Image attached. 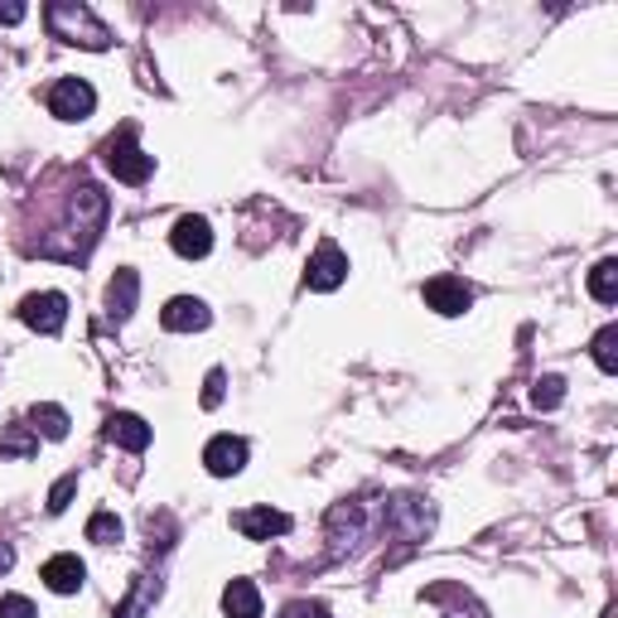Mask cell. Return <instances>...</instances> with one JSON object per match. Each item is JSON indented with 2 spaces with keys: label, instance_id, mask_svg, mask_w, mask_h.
Wrapping results in <instances>:
<instances>
[{
  "label": "cell",
  "instance_id": "20",
  "mask_svg": "<svg viewBox=\"0 0 618 618\" xmlns=\"http://www.w3.org/2000/svg\"><path fill=\"white\" fill-rule=\"evenodd\" d=\"M88 541H97V547H112V541H121V517L116 513H92L88 517Z\"/></svg>",
  "mask_w": 618,
  "mask_h": 618
},
{
  "label": "cell",
  "instance_id": "11",
  "mask_svg": "<svg viewBox=\"0 0 618 618\" xmlns=\"http://www.w3.org/2000/svg\"><path fill=\"white\" fill-rule=\"evenodd\" d=\"M40 580L54 589V595H78L82 580H88V565H82L72 551H58V555H48V561H44Z\"/></svg>",
  "mask_w": 618,
  "mask_h": 618
},
{
  "label": "cell",
  "instance_id": "10",
  "mask_svg": "<svg viewBox=\"0 0 618 618\" xmlns=\"http://www.w3.org/2000/svg\"><path fill=\"white\" fill-rule=\"evenodd\" d=\"M169 247H175L184 261L209 257V251H213V227H209V217L184 213V217H179V223H175V233H169Z\"/></svg>",
  "mask_w": 618,
  "mask_h": 618
},
{
  "label": "cell",
  "instance_id": "5",
  "mask_svg": "<svg viewBox=\"0 0 618 618\" xmlns=\"http://www.w3.org/2000/svg\"><path fill=\"white\" fill-rule=\"evenodd\" d=\"M344 281H348L344 247H338V241H319V247H314V257H310V266H305V285L319 290V295H329V290H338Z\"/></svg>",
  "mask_w": 618,
  "mask_h": 618
},
{
  "label": "cell",
  "instance_id": "26",
  "mask_svg": "<svg viewBox=\"0 0 618 618\" xmlns=\"http://www.w3.org/2000/svg\"><path fill=\"white\" fill-rule=\"evenodd\" d=\"M0 618H40V609H34L24 595H5L0 599Z\"/></svg>",
  "mask_w": 618,
  "mask_h": 618
},
{
  "label": "cell",
  "instance_id": "24",
  "mask_svg": "<svg viewBox=\"0 0 618 618\" xmlns=\"http://www.w3.org/2000/svg\"><path fill=\"white\" fill-rule=\"evenodd\" d=\"M281 618H329V604H319V599H295V604H285Z\"/></svg>",
  "mask_w": 618,
  "mask_h": 618
},
{
  "label": "cell",
  "instance_id": "19",
  "mask_svg": "<svg viewBox=\"0 0 618 618\" xmlns=\"http://www.w3.org/2000/svg\"><path fill=\"white\" fill-rule=\"evenodd\" d=\"M34 430H44L48 440H64L68 435V411L64 406H34Z\"/></svg>",
  "mask_w": 618,
  "mask_h": 618
},
{
  "label": "cell",
  "instance_id": "15",
  "mask_svg": "<svg viewBox=\"0 0 618 618\" xmlns=\"http://www.w3.org/2000/svg\"><path fill=\"white\" fill-rule=\"evenodd\" d=\"M223 614L227 618H261V589L251 580H233L223 589Z\"/></svg>",
  "mask_w": 618,
  "mask_h": 618
},
{
  "label": "cell",
  "instance_id": "12",
  "mask_svg": "<svg viewBox=\"0 0 618 618\" xmlns=\"http://www.w3.org/2000/svg\"><path fill=\"white\" fill-rule=\"evenodd\" d=\"M209 305L203 300H193V295H175L169 305L160 310V324L169 334H199V329H209Z\"/></svg>",
  "mask_w": 618,
  "mask_h": 618
},
{
  "label": "cell",
  "instance_id": "8",
  "mask_svg": "<svg viewBox=\"0 0 618 618\" xmlns=\"http://www.w3.org/2000/svg\"><path fill=\"white\" fill-rule=\"evenodd\" d=\"M426 305L435 314H445V319H459L469 305H474V290H469V281H459V276H435V281H426Z\"/></svg>",
  "mask_w": 618,
  "mask_h": 618
},
{
  "label": "cell",
  "instance_id": "18",
  "mask_svg": "<svg viewBox=\"0 0 618 618\" xmlns=\"http://www.w3.org/2000/svg\"><path fill=\"white\" fill-rule=\"evenodd\" d=\"M589 295H595L599 305H614L618 300V261L614 257H604L595 271H589Z\"/></svg>",
  "mask_w": 618,
  "mask_h": 618
},
{
  "label": "cell",
  "instance_id": "7",
  "mask_svg": "<svg viewBox=\"0 0 618 618\" xmlns=\"http://www.w3.org/2000/svg\"><path fill=\"white\" fill-rule=\"evenodd\" d=\"M203 469H209L213 479H237L241 469H247V440H241V435H213V440L203 445Z\"/></svg>",
  "mask_w": 618,
  "mask_h": 618
},
{
  "label": "cell",
  "instance_id": "27",
  "mask_svg": "<svg viewBox=\"0 0 618 618\" xmlns=\"http://www.w3.org/2000/svg\"><path fill=\"white\" fill-rule=\"evenodd\" d=\"M445 618H488V614H483L479 604H469V599H464V609H445Z\"/></svg>",
  "mask_w": 618,
  "mask_h": 618
},
{
  "label": "cell",
  "instance_id": "17",
  "mask_svg": "<svg viewBox=\"0 0 618 618\" xmlns=\"http://www.w3.org/2000/svg\"><path fill=\"white\" fill-rule=\"evenodd\" d=\"M34 450H40V435H34L30 426H0V454L30 459Z\"/></svg>",
  "mask_w": 618,
  "mask_h": 618
},
{
  "label": "cell",
  "instance_id": "13",
  "mask_svg": "<svg viewBox=\"0 0 618 618\" xmlns=\"http://www.w3.org/2000/svg\"><path fill=\"white\" fill-rule=\"evenodd\" d=\"M136 300H141V276L131 271V266H121L112 276V285H106V319L126 324L131 314H136Z\"/></svg>",
  "mask_w": 618,
  "mask_h": 618
},
{
  "label": "cell",
  "instance_id": "30",
  "mask_svg": "<svg viewBox=\"0 0 618 618\" xmlns=\"http://www.w3.org/2000/svg\"><path fill=\"white\" fill-rule=\"evenodd\" d=\"M604 618H614V614H604Z\"/></svg>",
  "mask_w": 618,
  "mask_h": 618
},
{
  "label": "cell",
  "instance_id": "4",
  "mask_svg": "<svg viewBox=\"0 0 618 618\" xmlns=\"http://www.w3.org/2000/svg\"><path fill=\"white\" fill-rule=\"evenodd\" d=\"M48 112L58 121H88L97 112V92L88 78H58L48 88Z\"/></svg>",
  "mask_w": 618,
  "mask_h": 618
},
{
  "label": "cell",
  "instance_id": "3",
  "mask_svg": "<svg viewBox=\"0 0 618 618\" xmlns=\"http://www.w3.org/2000/svg\"><path fill=\"white\" fill-rule=\"evenodd\" d=\"M20 319L30 324L34 334H64V324H68V295L64 290H34V295H24L20 300Z\"/></svg>",
  "mask_w": 618,
  "mask_h": 618
},
{
  "label": "cell",
  "instance_id": "6",
  "mask_svg": "<svg viewBox=\"0 0 618 618\" xmlns=\"http://www.w3.org/2000/svg\"><path fill=\"white\" fill-rule=\"evenodd\" d=\"M386 527L402 541H420L435 527V507L426 498H392L386 503Z\"/></svg>",
  "mask_w": 618,
  "mask_h": 618
},
{
  "label": "cell",
  "instance_id": "22",
  "mask_svg": "<svg viewBox=\"0 0 618 618\" xmlns=\"http://www.w3.org/2000/svg\"><path fill=\"white\" fill-rule=\"evenodd\" d=\"M565 396V382L561 378H537V386H531V406L537 411H555Z\"/></svg>",
  "mask_w": 618,
  "mask_h": 618
},
{
  "label": "cell",
  "instance_id": "16",
  "mask_svg": "<svg viewBox=\"0 0 618 618\" xmlns=\"http://www.w3.org/2000/svg\"><path fill=\"white\" fill-rule=\"evenodd\" d=\"M155 599H160V580L136 575V585H131V595L121 599L116 618H145V614H150V604H155Z\"/></svg>",
  "mask_w": 618,
  "mask_h": 618
},
{
  "label": "cell",
  "instance_id": "9",
  "mask_svg": "<svg viewBox=\"0 0 618 618\" xmlns=\"http://www.w3.org/2000/svg\"><path fill=\"white\" fill-rule=\"evenodd\" d=\"M233 527L241 531L247 541H271V537H285L290 527V513H281V507H241V513H233Z\"/></svg>",
  "mask_w": 618,
  "mask_h": 618
},
{
  "label": "cell",
  "instance_id": "23",
  "mask_svg": "<svg viewBox=\"0 0 618 618\" xmlns=\"http://www.w3.org/2000/svg\"><path fill=\"white\" fill-rule=\"evenodd\" d=\"M72 493H78V474H64L54 488H48V513H68Z\"/></svg>",
  "mask_w": 618,
  "mask_h": 618
},
{
  "label": "cell",
  "instance_id": "28",
  "mask_svg": "<svg viewBox=\"0 0 618 618\" xmlns=\"http://www.w3.org/2000/svg\"><path fill=\"white\" fill-rule=\"evenodd\" d=\"M24 20V5H0V24H20Z\"/></svg>",
  "mask_w": 618,
  "mask_h": 618
},
{
  "label": "cell",
  "instance_id": "14",
  "mask_svg": "<svg viewBox=\"0 0 618 618\" xmlns=\"http://www.w3.org/2000/svg\"><path fill=\"white\" fill-rule=\"evenodd\" d=\"M106 440L131 450V454H141V450H150V426H145L141 416H131V411H116V416L106 420Z\"/></svg>",
  "mask_w": 618,
  "mask_h": 618
},
{
  "label": "cell",
  "instance_id": "25",
  "mask_svg": "<svg viewBox=\"0 0 618 618\" xmlns=\"http://www.w3.org/2000/svg\"><path fill=\"white\" fill-rule=\"evenodd\" d=\"M223 386H227V372L223 368H213L209 378H203V406H223Z\"/></svg>",
  "mask_w": 618,
  "mask_h": 618
},
{
  "label": "cell",
  "instance_id": "1",
  "mask_svg": "<svg viewBox=\"0 0 618 618\" xmlns=\"http://www.w3.org/2000/svg\"><path fill=\"white\" fill-rule=\"evenodd\" d=\"M44 24H48V34L54 40H64V44H78V48H112V30H106L102 20L92 15L88 5H72V0H54V5L44 10Z\"/></svg>",
  "mask_w": 618,
  "mask_h": 618
},
{
  "label": "cell",
  "instance_id": "21",
  "mask_svg": "<svg viewBox=\"0 0 618 618\" xmlns=\"http://www.w3.org/2000/svg\"><path fill=\"white\" fill-rule=\"evenodd\" d=\"M595 362L599 372H618V324H604L595 334Z\"/></svg>",
  "mask_w": 618,
  "mask_h": 618
},
{
  "label": "cell",
  "instance_id": "29",
  "mask_svg": "<svg viewBox=\"0 0 618 618\" xmlns=\"http://www.w3.org/2000/svg\"><path fill=\"white\" fill-rule=\"evenodd\" d=\"M10 565H15V551H10V541H0V575H5Z\"/></svg>",
  "mask_w": 618,
  "mask_h": 618
},
{
  "label": "cell",
  "instance_id": "2",
  "mask_svg": "<svg viewBox=\"0 0 618 618\" xmlns=\"http://www.w3.org/2000/svg\"><path fill=\"white\" fill-rule=\"evenodd\" d=\"M106 169L121 179V184H145L155 175V155H145L136 145V126H121L112 141H106Z\"/></svg>",
  "mask_w": 618,
  "mask_h": 618
}]
</instances>
